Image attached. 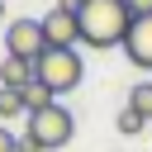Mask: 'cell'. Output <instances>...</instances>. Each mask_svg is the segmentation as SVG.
<instances>
[{
  "label": "cell",
  "instance_id": "30bf717a",
  "mask_svg": "<svg viewBox=\"0 0 152 152\" xmlns=\"http://www.w3.org/2000/svg\"><path fill=\"white\" fill-rule=\"evenodd\" d=\"M14 114H28V109H24V90L0 86V119H14Z\"/></svg>",
  "mask_w": 152,
  "mask_h": 152
},
{
  "label": "cell",
  "instance_id": "5bb4252c",
  "mask_svg": "<svg viewBox=\"0 0 152 152\" xmlns=\"http://www.w3.org/2000/svg\"><path fill=\"white\" fill-rule=\"evenodd\" d=\"M19 152H43V147H38V142H33L28 133H24V138H19Z\"/></svg>",
  "mask_w": 152,
  "mask_h": 152
},
{
  "label": "cell",
  "instance_id": "7c38bea8",
  "mask_svg": "<svg viewBox=\"0 0 152 152\" xmlns=\"http://www.w3.org/2000/svg\"><path fill=\"white\" fill-rule=\"evenodd\" d=\"M124 5H128L133 19H147V14H152V0H124Z\"/></svg>",
  "mask_w": 152,
  "mask_h": 152
},
{
  "label": "cell",
  "instance_id": "8fae6325",
  "mask_svg": "<svg viewBox=\"0 0 152 152\" xmlns=\"http://www.w3.org/2000/svg\"><path fill=\"white\" fill-rule=\"evenodd\" d=\"M142 128H147V119H142V114H133V109L124 104V114H119V133H128V138H133V133H142Z\"/></svg>",
  "mask_w": 152,
  "mask_h": 152
},
{
  "label": "cell",
  "instance_id": "52a82bcc",
  "mask_svg": "<svg viewBox=\"0 0 152 152\" xmlns=\"http://www.w3.org/2000/svg\"><path fill=\"white\" fill-rule=\"evenodd\" d=\"M28 81H33V62H24V57H5V62H0V86L24 90Z\"/></svg>",
  "mask_w": 152,
  "mask_h": 152
},
{
  "label": "cell",
  "instance_id": "8992f818",
  "mask_svg": "<svg viewBox=\"0 0 152 152\" xmlns=\"http://www.w3.org/2000/svg\"><path fill=\"white\" fill-rule=\"evenodd\" d=\"M124 52H128V62H133V66L152 71V14H147V19H133V24H128Z\"/></svg>",
  "mask_w": 152,
  "mask_h": 152
},
{
  "label": "cell",
  "instance_id": "7a4b0ae2",
  "mask_svg": "<svg viewBox=\"0 0 152 152\" xmlns=\"http://www.w3.org/2000/svg\"><path fill=\"white\" fill-rule=\"evenodd\" d=\"M33 76H38L52 95H66V90H76V86H81L86 62H81V52H76V48H48V52L33 62Z\"/></svg>",
  "mask_w": 152,
  "mask_h": 152
},
{
  "label": "cell",
  "instance_id": "3957f363",
  "mask_svg": "<svg viewBox=\"0 0 152 152\" xmlns=\"http://www.w3.org/2000/svg\"><path fill=\"white\" fill-rule=\"evenodd\" d=\"M43 152H57V147H66L71 138H76V119H71V109H62V104H48V109H38V114H28V128H24Z\"/></svg>",
  "mask_w": 152,
  "mask_h": 152
},
{
  "label": "cell",
  "instance_id": "6da1fadb",
  "mask_svg": "<svg viewBox=\"0 0 152 152\" xmlns=\"http://www.w3.org/2000/svg\"><path fill=\"white\" fill-rule=\"evenodd\" d=\"M71 10H76V24H81V43H90L95 52L124 48L128 24H133V14H128L124 0H76Z\"/></svg>",
  "mask_w": 152,
  "mask_h": 152
},
{
  "label": "cell",
  "instance_id": "ba28073f",
  "mask_svg": "<svg viewBox=\"0 0 152 152\" xmlns=\"http://www.w3.org/2000/svg\"><path fill=\"white\" fill-rule=\"evenodd\" d=\"M48 104H57V95H52V90L33 76V81L24 86V109H28V114H38V109H48Z\"/></svg>",
  "mask_w": 152,
  "mask_h": 152
},
{
  "label": "cell",
  "instance_id": "4fadbf2b",
  "mask_svg": "<svg viewBox=\"0 0 152 152\" xmlns=\"http://www.w3.org/2000/svg\"><path fill=\"white\" fill-rule=\"evenodd\" d=\"M0 152H19V138H14L5 124H0Z\"/></svg>",
  "mask_w": 152,
  "mask_h": 152
},
{
  "label": "cell",
  "instance_id": "9a60e30c",
  "mask_svg": "<svg viewBox=\"0 0 152 152\" xmlns=\"http://www.w3.org/2000/svg\"><path fill=\"white\" fill-rule=\"evenodd\" d=\"M0 19H5V0H0Z\"/></svg>",
  "mask_w": 152,
  "mask_h": 152
},
{
  "label": "cell",
  "instance_id": "5b68a950",
  "mask_svg": "<svg viewBox=\"0 0 152 152\" xmlns=\"http://www.w3.org/2000/svg\"><path fill=\"white\" fill-rule=\"evenodd\" d=\"M38 24H43L48 48H76V43H81V24H76V10H71V5H52Z\"/></svg>",
  "mask_w": 152,
  "mask_h": 152
},
{
  "label": "cell",
  "instance_id": "277c9868",
  "mask_svg": "<svg viewBox=\"0 0 152 152\" xmlns=\"http://www.w3.org/2000/svg\"><path fill=\"white\" fill-rule=\"evenodd\" d=\"M43 52H48V38H43V24L38 19H10L5 24V57L38 62Z\"/></svg>",
  "mask_w": 152,
  "mask_h": 152
},
{
  "label": "cell",
  "instance_id": "9c48e42d",
  "mask_svg": "<svg viewBox=\"0 0 152 152\" xmlns=\"http://www.w3.org/2000/svg\"><path fill=\"white\" fill-rule=\"evenodd\" d=\"M128 109L142 114V119H152V81H138V86L128 90Z\"/></svg>",
  "mask_w": 152,
  "mask_h": 152
},
{
  "label": "cell",
  "instance_id": "2e32d148",
  "mask_svg": "<svg viewBox=\"0 0 152 152\" xmlns=\"http://www.w3.org/2000/svg\"><path fill=\"white\" fill-rule=\"evenodd\" d=\"M57 5H76V0H57Z\"/></svg>",
  "mask_w": 152,
  "mask_h": 152
}]
</instances>
